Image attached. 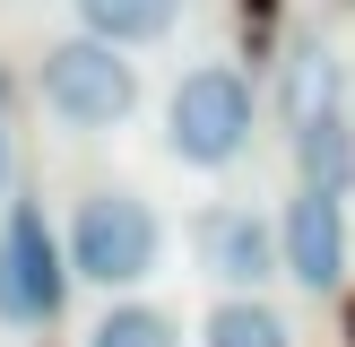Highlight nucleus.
<instances>
[{
	"instance_id": "f257e3e1",
	"label": "nucleus",
	"mask_w": 355,
	"mask_h": 347,
	"mask_svg": "<svg viewBox=\"0 0 355 347\" xmlns=\"http://www.w3.org/2000/svg\"><path fill=\"white\" fill-rule=\"evenodd\" d=\"M156 260H165V217L139 191H87L78 200V217H69V278H87L104 295H130Z\"/></svg>"
},
{
	"instance_id": "f03ea898",
	"label": "nucleus",
	"mask_w": 355,
	"mask_h": 347,
	"mask_svg": "<svg viewBox=\"0 0 355 347\" xmlns=\"http://www.w3.org/2000/svg\"><path fill=\"white\" fill-rule=\"evenodd\" d=\"M35 96L69 130H113V121L139 113V61L113 52V44H96V35H61L35 61Z\"/></svg>"
},
{
	"instance_id": "7ed1b4c3",
	"label": "nucleus",
	"mask_w": 355,
	"mask_h": 347,
	"mask_svg": "<svg viewBox=\"0 0 355 347\" xmlns=\"http://www.w3.org/2000/svg\"><path fill=\"white\" fill-rule=\"evenodd\" d=\"M252 113H260V96H252V78H243L234 61H200V69H182L173 78V96H165V148L182 156V165H234L243 148H252Z\"/></svg>"
},
{
	"instance_id": "20e7f679",
	"label": "nucleus",
	"mask_w": 355,
	"mask_h": 347,
	"mask_svg": "<svg viewBox=\"0 0 355 347\" xmlns=\"http://www.w3.org/2000/svg\"><path fill=\"white\" fill-rule=\"evenodd\" d=\"M61 295H69V252L52 243L44 208L17 200L9 226H0V312H9V321H52Z\"/></svg>"
},
{
	"instance_id": "39448f33",
	"label": "nucleus",
	"mask_w": 355,
	"mask_h": 347,
	"mask_svg": "<svg viewBox=\"0 0 355 347\" xmlns=\"http://www.w3.org/2000/svg\"><path fill=\"white\" fill-rule=\"evenodd\" d=\"M191 252H200V269L225 295H260L277 278V226L260 208H200L191 217Z\"/></svg>"
},
{
	"instance_id": "423d86ee",
	"label": "nucleus",
	"mask_w": 355,
	"mask_h": 347,
	"mask_svg": "<svg viewBox=\"0 0 355 347\" xmlns=\"http://www.w3.org/2000/svg\"><path fill=\"white\" fill-rule=\"evenodd\" d=\"M277 269L295 278V287L329 295L347 278V200H329V191H295L286 217H277Z\"/></svg>"
},
{
	"instance_id": "0eeeda50",
	"label": "nucleus",
	"mask_w": 355,
	"mask_h": 347,
	"mask_svg": "<svg viewBox=\"0 0 355 347\" xmlns=\"http://www.w3.org/2000/svg\"><path fill=\"white\" fill-rule=\"evenodd\" d=\"M69 9H78V26L96 35V44L130 52V44H156V35H173L182 0H69Z\"/></svg>"
},
{
	"instance_id": "6e6552de",
	"label": "nucleus",
	"mask_w": 355,
	"mask_h": 347,
	"mask_svg": "<svg viewBox=\"0 0 355 347\" xmlns=\"http://www.w3.org/2000/svg\"><path fill=\"white\" fill-rule=\"evenodd\" d=\"M295 174H304V191H329V200L355 183V130H347V113L295 130Z\"/></svg>"
},
{
	"instance_id": "1a4fd4ad",
	"label": "nucleus",
	"mask_w": 355,
	"mask_h": 347,
	"mask_svg": "<svg viewBox=\"0 0 355 347\" xmlns=\"http://www.w3.org/2000/svg\"><path fill=\"white\" fill-rule=\"evenodd\" d=\"M200 347H295V330H286V312L260 304V295H225L200 321Z\"/></svg>"
},
{
	"instance_id": "9d476101",
	"label": "nucleus",
	"mask_w": 355,
	"mask_h": 347,
	"mask_svg": "<svg viewBox=\"0 0 355 347\" xmlns=\"http://www.w3.org/2000/svg\"><path fill=\"white\" fill-rule=\"evenodd\" d=\"M87 347H182V321H173L165 304L121 295V304H104L96 321H87Z\"/></svg>"
},
{
	"instance_id": "9b49d317",
	"label": "nucleus",
	"mask_w": 355,
	"mask_h": 347,
	"mask_svg": "<svg viewBox=\"0 0 355 347\" xmlns=\"http://www.w3.org/2000/svg\"><path fill=\"white\" fill-rule=\"evenodd\" d=\"M329 113H338V61L321 44H304L286 61V121L304 130V121H329Z\"/></svg>"
},
{
	"instance_id": "f8f14e48",
	"label": "nucleus",
	"mask_w": 355,
	"mask_h": 347,
	"mask_svg": "<svg viewBox=\"0 0 355 347\" xmlns=\"http://www.w3.org/2000/svg\"><path fill=\"white\" fill-rule=\"evenodd\" d=\"M0 113H9V69H0Z\"/></svg>"
},
{
	"instance_id": "ddd939ff",
	"label": "nucleus",
	"mask_w": 355,
	"mask_h": 347,
	"mask_svg": "<svg viewBox=\"0 0 355 347\" xmlns=\"http://www.w3.org/2000/svg\"><path fill=\"white\" fill-rule=\"evenodd\" d=\"M0 183H9V139H0Z\"/></svg>"
},
{
	"instance_id": "4468645a",
	"label": "nucleus",
	"mask_w": 355,
	"mask_h": 347,
	"mask_svg": "<svg viewBox=\"0 0 355 347\" xmlns=\"http://www.w3.org/2000/svg\"><path fill=\"white\" fill-rule=\"evenodd\" d=\"M347 9H355V0H347Z\"/></svg>"
}]
</instances>
